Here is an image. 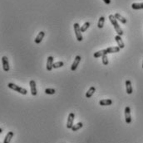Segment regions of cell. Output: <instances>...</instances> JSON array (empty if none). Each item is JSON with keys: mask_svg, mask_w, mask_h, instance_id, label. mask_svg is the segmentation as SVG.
I'll use <instances>...</instances> for the list:
<instances>
[{"mask_svg": "<svg viewBox=\"0 0 143 143\" xmlns=\"http://www.w3.org/2000/svg\"><path fill=\"white\" fill-rule=\"evenodd\" d=\"M115 40H116V42H117V46L120 47L121 49H123L125 47V44L123 42V41H122L121 36L117 35L115 36Z\"/></svg>", "mask_w": 143, "mask_h": 143, "instance_id": "30bf717a", "label": "cell"}, {"mask_svg": "<svg viewBox=\"0 0 143 143\" xmlns=\"http://www.w3.org/2000/svg\"><path fill=\"white\" fill-rule=\"evenodd\" d=\"M131 8L134 10L143 9V3H132Z\"/></svg>", "mask_w": 143, "mask_h": 143, "instance_id": "ac0fdd59", "label": "cell"}, {"mask_svg": "<svg viewBox=\"0 0 143 143\" xmlns=\"http://www.w3.org/2000/svg\"><path fill=\"white\" fill-rule=\"evenodd\" d=\"M44 36H45V32H43V31H41V32H40L38 34H37V36H36V38H35V40H34L35 43H36V44H40L41 42L43 41Z\"/></svg>", "mask_w": 143, "mask_h": 143, "instance_id": "8fae6325", "label": "cell"}, {"mask_svg": "<svg viewBox=\"0 0 143 143\" xmlns=\"http://www.w3.org/2000/svg\"><path fill=\"white\" fill-rule=\"evenodd\" d=\"M104 22H105V18L104 17H101L99 20H98V23H97L98 28H103L104 27Z\"/></svg>", "mask_w": 143, "mask_h": 143, "instance_id": "44dd1931", "label": "cell"}, {"mask_svg": "<svg viewBox=\"0 0 143 143\" xmlns=\"http://www.w3.org/2000/svg\"><path fill=\"white\" fill-rule=\"evenodd\" d=\"M29 85H30V88H31V94H32V95H33V96H36L37 94V87H36V82L33 80H30Z\"/></svg>", "mask_w": 143, "mask_h": 143, "instance_id": "9c48e42d", "label": "cell"}, {"mask_svg": "<svg viewBox=\"0 0 143 143\" xmlns=\"http://www.w3.org/2000/svg\"><path fill=\"white\" fill-rule=\"evenodd\" d=\"M109 20H110V22L112 24V26L114 27V29L116 31V32L117 33V35L121 36L122 35H123V31H122V29L121 28V27L119 26L118 22H117V20L115 18V16L112 15V14L109 15Z\"/></svg>", "mask_w": 143, "mask_h": 143, "instance_id": "6da1fadb", "label": "cell"}, {"mask_svg": "<svg viewBox=\"0 0 143 143\" xmlns=\"http://www.w3.org/2000/svg\"><path fill=\"white\" fill-rule=\"evenodd\" d=\"M125 120L127 124H130L131 122V108L130 107L125 108Z\"/></svg>", "mask_w": 143, "mask_h": 143, "instance_id": "277c9868", "label": "cell"}, {"mask_svg": "<svg viewBox=\"0 0 143 143\" xmlns=\"http://www.w3.org/2000/svg\"><path fill=\"white\" fill-rule=\"evenodd\" d=\"M95 91H96V88L93 87V86L90 87V88H89V89H88L87 92L86 93V97H87V98H90L94 94Z\"/></svg>", "mask_w": 143, "mask_h": 143, "instance_id": "2e32d148", "label": "cell"}, {"mask_svg": "<svg viewBox=\"0 0 143 143\" xmlns=\"http://www.w3.org/2000/svg\"><path fill=\"white\" fill-rule=\"evenodd\" d=\"M8 87L9 88H11V89H13V90L18 92V93L23 94V95H26L27 94H28V91H27L26 88L20 87V86L17 85V84H15L8 83Z\"/></svg>", "mask_w": 143, "mask_h": 143, "instance_id": "7a4b0ae2", "label": "cell"}, {"mask_svg": "<svg viewBox=\"0 0 143 143\" xmlns=\"http://www.w3.org/2000/svg\"><path fill=\"white\" fill-rule=\"evenodd\" d=\"M107 54H112V53H117L120 51L121 48L119 46H112V47H108L106 49Z\"/></svg>", "mask_w": 143, "mask_h": 143, "instance_id": "4fadbf2b", "label": "cell"}, {"mask_svg": "<svg viewBox=\"0 0 143 143\" xmlns=\"http://www.w3.org/2000/svg\"><path fill=\"white\" fill-rule=\"evenodd\" d=\"M142 68H143V60H142Z\"/></svg>", "mask_w": 143, "mask_h": 143, "instance_id": "83f0119b", "label": "cell"}, {"mask_svg": "<svg viewBox=\"0 0 143 143\" xmlns=\"http://www.w3.org/2000/svg\"><path fill=\"white\" fill-rule=\"evenodd\" d=\"M2 64H3V70L5 72H8L9 70V63H8V59L7 56H3L2 57Z\"/></svg>", "mask_w": 143, "mask_h": 143, "instance_id": "8992f818", "label": "cell"}, {"mask_svg": "<svg viewBox=\"0 0 143 143\" xmlns=\"http://www.w3.org/2000/svg\"><path fill=\"white\" fill-rule=\"evenodd\" d=\"M56 93V90L54 88H46L45 89V94H49V95H53Z\"/></svg>", "mask_w": 143, "mask_h": 143, "instance_id": "cb8c5ba5", "label": "cell"}, {"mask_svg": "<svg viewBox=\"0 0 143 143\" xmlns=\"http://www.w3.org/2000/svg\"><path fill=\"white\" fill-rule=\"evenodd\" d=\"M115 16V18H117V20H118L119 22H121V23H123V24H126L127 23V19H126L124 17H122L121 14H119V13H115L114 14Z\"/></svg>", "mask_w": 143, "mask_h": 143, "instance_id": "e0dca14e", "label": "cell"}, {"mask_svg": "<svg viewBox=\"0 0 143 143\" xmlns=\"http://www.w3.org/2000/svg\"><path fill=\"white\" fill-rule=\"evenodd\" d=\"M125 84H126V90H127V94H131L132 91H133V89H132V86H131V82L130 80H126Z\"/></svg>", "mask_w": 143, "mask_h": 143, "instance_id": "7c38bea8", "label": "cell"}, {"mask_svg": "<svg viewBox=\"0 0 143 143\" xmlns=\"http://www.w3.org/2000/svg\"><path fill=\"white\" fill-rule=\"evenodd\" d=\"M83 127V122H78V123H77L76 125H73V127H72L71 130L73 131V132H76L77 130H79L80 128H81Z\"/></svg>", "mask_w": 143, "mask_h": 143, "instance_id": "ffe728a7", "label": "cell"}, {"mask_svg": "<svg viewBox=\"0 0 143 143\" xmlns=\"http://www.w3.org/2000/svg\"><path fill=\"white\" fill-rule=\"evenodd\" d=\"M105 55H107V50H98V51L94 53V58H99V57H103Z\"/></svg>", "mask_w": 143, "mask_h": 143, "instance_id": "9a60e30c", "label": "cell"}, {"mask_svg": "<svg viewBox=\"0 0 143 143\" xmlns=\"http://www.w3.org/2000/svg\"><path fill=\"white\" fill-rule=\"evenodd\" d=\"M64 66V63L63 61H57V62H55L53 64V68L54 69H57V68H61Z\"/></svg>", "mask_w": 143, "mask_h": 143, "instance_id": "603a6c76", "label": "cell"}, {"mask_svg": "<svg viewBox=\"0 0 143 143\" xmlns=\"http://www.w3.org/2000/svg\"><path fill=\"white\" fill-rule=\"evenodd\" d=\"M81 58L80 56H77L76 57H75L73 63V64H72V66H71V70L72 71H75L77 70L78 64H79L80 61H81Z\"/></svg>", "mask_w": 143, "mask_h": 143, "instance_id": "52a82bcc", "label": "cell"}, {"mask_svg": "<svg viewBox=\"0 0 143 143\" xmlns=\"http://www.w3.org/2000/svg\"><path fill=\"white\" fill-rule=\"evenodd\" d=\"M53 56H48L47 57V71H51L53 69Z\"/></svg>", "mask_w": 143, "mask_h": 143, "instance_id": "ba28073f", "label": "cell"}, {"mask_svg": "<svg viewBox=\"0 0 143 143\" xmlns=\"http://www.w3.org/2000/svg\"><path fill=\"white\" fill-rule=\"evenodd\" d=\"M75 119V114L73 113H70L68 115V118H67V129H72L73 126V121Z\"/></svg>", "mask_w": 143, "mask_h": 143, "instance_id": "5b68a950", "label": "cell"}, {"mask_svg": "<svg viewBox=\"0 0 143 143\" xmlns=\"http://www.w3.org/2000/svg\"><path fill=\"white\" fill-rule=\"evenodd\" d=\"M73 28H74V32H75V35H76L77 40L78 42H81L83 37V35H81V28L79 24H78V23H74Z\"/></svg>", "mask_w": 143, "mask_h": 143, "instance_id": "3957f363", "label": "cell"}, {"mask_svg": "<svg viewBox=\"0 0 143 143\" xmlns=\"http://www.w3.org/2000/svg\"><path fill=\"white\" fill-rule=\"evenodd\" d=\"M2 132H3V129L0 128V133H2Z\"/></svg>", "mask_w": 143, "mask_h": 143, "instance_id": "4316f807", "label": "cell"}, {"mask_svg": "<svg viewBox=\"0 0 143 143\" xmlns=\"http://www.w3.org/2000/svg\"><path fill=\"white\" fill-rule=\"evenodd\" d=\"M101 60H103V64L104 66H107L109 61H108V57H107V55H105L101 57Z\"/></svg>", "mask_w": 143, "mask_h": 143, "instance_id": "d4e9b609", "label": "cell"}, {"mask_svg": "<svg viewBox=\"0 0 143 143\" xmlns=\"http://www.w3.org/2000/svg\"><path fill=\"white\" fill-rule=\"evenodd\" d=\"M99 104L101 106H109L112 104V100L111 99H103L99 102Z\"/></svg>", "mask_w": 143, "mask_h": 143, "instance_id": "d6986e66", "label": "cell"}, {"mask_svg": "<svg viewBox=\"0 0 143 143\" xmlns=\"http://www.w3.org/2000/svg\"><path fill=\"white\" fill-rule=\"evenodd\" d=\"M103 2L106 3V4H110V3H111V0H103Z\"/></svg>", "mask_w": 143, "mask_h": 143, "instance_id": "484cf974", "label": "cell"}, {"mask_svg": "<svg viewBox=\"0 0 143 143\" xmlns=\"http://www.w3.org/2000/svg\"><path fill=\"white\" fill-rule=\"evenodd\" d=\"M89 27H90V22H85L84 24L81 27V32H86V31L87 30V28H89Z\"/></svg>", "mask_w": 143, "mask_h": 143, "instance_id": "7402d4cb", "label": "cell"}, {"mask_svg": "<svg viewBox=\"0 0 143 143\" xmlns=\"http://www.w3.org/2000/svg\"><path fill=\"white\" fill-rule=\"evenodd\" d=\"M13 136H14V132H8V134L6 135L4 140H3V143H10V141H11V140H12V138L13 137Z\"/></svg>", "mask_w": 143, "mask_h": 143, "instance_id": "5bb4252c", "label": "cell"}]
</instances>
